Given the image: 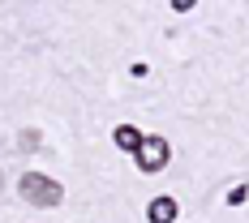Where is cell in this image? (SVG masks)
Instances as JSON below:
<instances>
[{
    "label": "cell",
    "mask_w": 249,
    "mask_h": 223,
    "mask_svg": "<svg viewBox=\"0 0 249 223\" xmlns=\"http://www.w3.org/2000/svg\"><path fill=\"white\" fill-rule=\"evenodd\" d=\"M18 193H22L30 206H39V210H48V206H60L65 202V189L52 180V176H39V172H26L18 180Z\"/></svg>",
    "instance_id": "obj_1"
},
{
    "label": "cell",
    "mask_w": 249,
    "mask_h": 223,
    "mask_svg": "<svg viewBox=\"0 0 249 223\" xmlns=\"http://www.w3.org/2000/svg\"><path fill=\"white\" fill-rule=\"evenodd\" d=\"M138 168L146 176H155V172H163L168 168V159H172V146H168V137H142V146H138Z\"/></svg>",
    "instance_id": "obj_2"
},
{
    "label": "cell",
    "mask_w": 249,
    "mask_h": 223,
    "mask_svg": "<svg viewBox=\"0 0 249 223\" xmlns=\"http://www.w3.org/2000/svg\"><path fill=\"white\" fill-rule=\"evenodd\" d=\"M176 215H180V206H176L172 198H155L146 206V219L150 223H176Z\"/></svg>",
    "instance_id": "obj_3"
},
{
    "label": "cell",
    "mask_w": 249,
    "mask_h": 223,
    "mask_svg": "<svg viewBox=\"0 0 249 223\" xmlns=\"http://www.w3.org/2000/svg\"><path fill=\"white\" fill-rule=\"evenodd\" d=\"M112 137H116V146H121V150H129V154H138V146H142V133H138L133 124H121V129H116Z\"/></svg>",
    "instance_id": "obj_4"
},
{
    "label": "cell",
    "mask_w": 249,
    "mask_h": 223,
    "mask_svg": "<svg viewBox=\"0 0 249 223\" xmlns=\"http://www.w3.org/2000/svg\"><path fill=\"white\" fill-rule=\"evenodd\" d=\"M245 198H249V189H245V185H236V189L228 193V202H232V206H241V202H245Z\"/></svg>",
    "instance_id": "obj_5"
},
{
    "label": "cell",
    "mask_w": 249,
    "mask_h": 223,
    "mask_svg": "<svg viewBox=\"0 0 249 223\" xmlns=\"http://www.w3.org/2000/svg\"><path fill=\"white\" fill-rule=\"evenodd\" d=\"M0 189H4V176H0Z\"/></svg>",
    "instance_id": "obj_6"
}]
</instances>
